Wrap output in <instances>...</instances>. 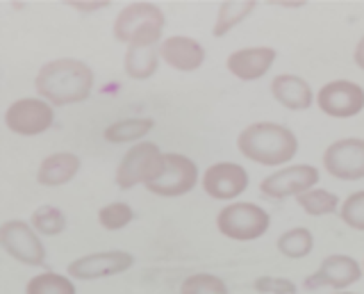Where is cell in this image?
Wrapping results in <instances>:
<instances>
[{"mask_svg": "<svg viewBox=\"0 0 364 294\" xmlns=\"http://www.w3.org/2000/svg\"><path fill=\"white\" fill-rule=\"evenodd\" d=\"M80 157L73 151H57L46 155L37 169V183L41 187H64L80 174Z\"/></svg>", "mask_w": 364, "mask_h": 294, "instance_id": "ac0fdd59", "label": "cell"}, {"mask_svg": "<svg viewBox=\"0 0 364 294\" xmlns=\"http://www.w3.org/2000/svg\"><path fill=\"white\" fill-rule=\"evenodd\" d=\"M353 60H355L358 69H360V71H364V35L360 37V41H358L355 51H353Z\"/></svg>", "mask_w": 364, "mask_h": 294, "instance_id": "4dcf8cb0", "label": "cell"}, {"mask_svg": "<svg viewBox=\"0 0 364 294\" xmlns=\"http://www.w3.org/2000/svg\"><path fill=\"white\" fill-rule=\"evenodd\" d=\"M255 7H257L255 0H225V3L219 5V12H216L212 35L225 37L230 30L242 26L244 21L255 12Z\"/></svg>", "mask_w": 364, "mask_h": 294, "instance_id": "44dd1931", "label": "cell"}, {"mask_svg": "<svg viewBox=\"0 0 364 294\" xmlns=\"http://www.w3.org/2000/svg\"><path fill=\"white\" fill-rule=\"evenodd\" d=\"M362 267H364V265H362Z\"/></svg>", "mask_w": 364, "mask_h": 294, "instance_id": "d6a6232c", "label": "cell"}, {"mask_svg": "<svg viewBox=\"0 0 364 294\" xmlns=\"http://www.w3.org/2000/svg\"><path fill=\"white\" fill-rule=\"evenodd\" d=\"M26 294H77L75 283L68 274H57V271H41L32 276L26 285Z\"/></svg>", "mask_w": 364, "mask_h": 294, "instance_id": "cb8c5ba5", "label": "cell"}, {"mask_svg": "<svg viewBox=\"0 0 364 294\" xmlns=\"http://www.w3.org/2000/svg\"><path fill=\"white\" fill-rule=\"evenodd\" d=\"M134 265V256L128 251H96L75 258L68 265L66 274L73 280H100V278H112L119 276L123 271H128Z\"/></svg>", "mask_w": 364, "mask_h": 294, "instance_id": "5bb4252c", "label": "cell"}, {"mask_svg": "<svg viewBox=\"0 0 364 294\" xmlns=\"http://www.w3.org/2000/svg\"><path fill=\"white\" fill-rule=\"evenodd\" d=\"M200 178L203 176L198 174V167L191 157L182 155V153L164 151L146 189L155 196L178 199V196L189 194V191L198 185Z\"/></svg>", "mask_w": 364, "mask_h": 294, "instance_id": "5b68a950", "label": "cell"}, {"mask_svg": "<svg viewBox=\"0 0 364 294\" xmlns=\"http://www.w3.org/2000/svg\"><path fill=\"white\" fill-rule=\"evenodd\" d=\"M296 203L301 206V210L305 214H310V217H326V214H333V212H339L341 208V201L335 191L330 189H323V187H314L310 191H305Z\"/></svg>", "mask_w": 364, "mask_h": 294, "instance_id": "603a6c76", "label": "cell"}, {"mask_svg": "<svg viewBox=\"0 0 364 294\" xmlns=\"http://www.w3.org/2000/svg\"><path fill=\"white\" fill-rule=\"evenodd\" d=\"M237 151L255 164L280 169L291 164L296 153H299V137L282 123L257 121L239 132Z\"/></svg>", "mask_w": 364, "mask_h": 294, "instance_id": "7a4b0ae2", "label": "cell"}, {"mask_svg": "<svg viewBox=\"0 0 364 294\" xmlns=\"http://www.w3.org/2000/svg\"><path fill=\"white\" fill-rule=\"evenodd\" d=\"M248 172L237 162L223 160V162H214L203 172L200 178V187L210 199L216 201H228L235 203L239 196L248 189Z\"/></svg>", "mask_w": 364, "mask_h": 294, "instance_id": "8fae6325", "label": "cell"}, {"mask_svg": "<svg viewBox=\"0 0 364 294\" xmlns=\"http://www.w3.org/2000/svg\"><path fill=\"white\" fill-rule=\"evenodd\" d=\"M321 164L337 180H362L364 178V140L344 137L333 144L321 155Z\"/></svg>", "mask_w": 364, "mask_h": 294, "instance_id": "4fadbf2b", "label": "cell"}, {"mask_svg": "<svg viewBox=\"0 0 364 294\" xmlns=\"http://www.w3.org/2000/svg\"><path fill=\"white\" fill-rule=\"evenodd\" d=\"M180 294H230L225 280L216 274H208V271H198L182 280Z\"/></svg>", "mask_w": 364, "mask_h": 294, "instance_id": "484cf974", "label": "cell"}, {"mask_svg": "<svg viewBox=\"0 0 364 294\" xmlns=\"http://www.w3.org/2000/svg\"><path fill=\"white\" fill-rule=\"evenodd\" d=\"M318 169L312 164H287L280 167L276 172H271L259 183V191L269 199H299L305 191H310L318 185Z\"/></svg>", "mask_w": 364, "mask_h": 294, "instance_id": "ba28073f", "label": "cell"}, {"mask_svg": "<svg viewBox=\"0 0 364 294\" xmlns=\"http://www.w3.org/2000/svg\"><path fill=\"white\" fill-rule=\"evenodd\" d=\"M32 229L43 237H55L66 229V214L55 206H39L30 217Z\"/></svg>", "mask_w": 364, "mask_h": 294, "instance_id": "d4e9b609", "label": "cell"}, {"mask_svg": "<svg viewBox=\"0 0 364 294\" xmlns=\"http://www.w3.org/2000/svg\"><path fill=\"white\" fill-rule=\"evenodd\" d=\"M269 89H271L273 100L280 103L284 110H291V112H303L307 107H312V103H316V94L310 87V83L296 73L276 75L271 80Z\"/></svg>", "mask_w": 364, "mask_h": 294, "instance_id": "e0dca14e", "label": "cell"}, {"mask_svg": "<svg viewBox=\"0 0 364 294\" xmlns=\"http://www.w3.org/2000/svg\"><path fill=\"white\" fill-rule=\"evenodd\" d=\"M134 219V210L125 201H114L98 210V224L105 231H123Z\"/></svg>", "mask_w": 364, "mask_h": 294, "instance_id": "4316f807", "label": "cell"}, {"mask_svg": "<svg viewBox=\"0 0 364 294\" xmlns=\"http://www.w3.org/2000/svg\"><path fill=\"white\" fill-rule=\"evenodd\" d=\"M159 46H136L128 48L123 58V71L130 80H151L159 69Z\"/></svg>", "mask_w": 364, "mask_h": 294, "instance_id": "ffe728a7", "label": "cell"}, {"mask_svg": "<svg viewBox=\"0 0 364 294\" xmlns=\"http://www.w3.org/2000/svg\"><path fill=\"white\" fill-rule=\"evenodd\" d=\"M278 60V53L276 48L271 46H246V48H239L232 51L228 55L225 66L237 80L242 83H255L262 80L271 69L273 64Z\"/></svg>", "mask_w": 364, "mask_h": 294, "instance_id": "9a60e30c", "label": "cell"}, {"mask_svg": "<svg viewBox=\"0 0 364 294\" xmlns=\"http://www.w3.org/2000/svg\"><path fill=\"white\" fill-rule=\"evenodd\" d=\"M216 229L232 242H255L271 229V214L253 201H235L216 214Z\"/></svg>", "mask_w": 364, "mask_h": 294, "instance_id": "277c9868", "label": "cell"}, {"mask_svg": "<svg viewBox=\"0 0 364 294\" xmlns=\"http://www.w3.org/2000/svg\"><path fill=\"white\" fill-rule=\"evenodd\" d=\"M66 5H71L77 12H98V9H105L112 3L109 0H68Z\"/></svg>", "mask_w": 364, "mask_h": 294, "instance_id": "f546056e", "label": "cell"}, {"mask_svg": "<svg viewBox=\"0 0 364 294\" xmlns=\"http://www.w3.org/2000/svg\"><path fill=\"white\" fill-rule=\"evenodd\" d=\"M96 85L94 69L82 60L60 58L46 62L34 78L37 96L48 100L53 107L85 103Z\"/></svg>", "mask_w": 364, "mask_h": 294, "instance_id": "6da1fadb", "label": "cell"}, {"mask_svg": "<svg viewBox=\"0 0 364 294\" xmlns=\"http://www.w3.org/2000/svg\"><path fill=\"white\" fill-rule=\"evenodd\" d=\"M159 58H162V62L171 66V69L191 73V71H198L205 64L208 53H205L203 43L198 39L187 37V35H171L159 43Z\"/></svg>", "mask_w": 364, "mask_h": 294, "instance_id": "2e32d148", "label": "cell"}, {"mask_svg": "<svg viewBox=\"0 0 364 294\" xmlns=\"http://www.w3.org/2000/svg\"><path fill=\"white\" fill-rule=\"evenodd\" d=\"M164 151H159L155 142H139L128 149L117 167V185L121 189H132L136 185H148L157 169L159 157Z\"/></svg>", "mask_w": 364, "mask_h": 294, "instance_id": "7c38bea8", "label": "cell"}, {"mask_svg": "<svg viewBox=\"0 0 364 294\" xmlns=\"http://www.w3.org/2000/svg\"><path fill=\"white\" fill-rule=\"evenodd\" d=\"M316 105L330 119H353L364 110V87L353 80H330L316 92Z\"/></svg>", "mask_w": 364, "mask_h": 294, "instance_id": "9c48e42d", "label": "cell"}, {"mask_svg": "<svg viewBox=\"0 0 364 294\" xmlns=\"http://www.w3.org/2000/svg\"><path fill=\"white\" fill-rule=\"evenodd\" d=\"M166 16L153 3H130L114 19V37L128 48L159 46L164 41Z\"/></svg>", "mask_w": 364, "mask_h": 294, "instance_id": "3957f363", "label": "cell"}, {"mask_svg": "<svg viewBox=\"0 0 364 294\" xmlns=\"http://www.w3.org/2000/svg\"><path fill=\"white\" fill-rule=\"evenodd\" d=\"M333 294H358V292H348V290H346V292H333Z\"/></svg>", "mask_w": 364, "mask_h": 294, "instance_id": "1f68e13d", "label": "cell"}, {"mask_svg": "<svg viewBox=\"0 0 364 294\" xmlns=\"http://www.w3.org/2000/svg\"><path fill=\"white\" fill-rule=\"evenodd\" d=\"M253 290L259 294H294L296 285L284 276H259L253 283Z\"/></svg>", "mask_w": 364, "mask_h": 294, "instance_id": "f1b7e54d", "label": "cell"}, {"mask_svg": "<svg viewBox=\"0 0 364 294\" xmlns=\"http://www.w3.org/2000/svg\"><path fill=\"white\" fill-rule=\"evenodd\" d=\"M314 248V235L305 226H296V229L284 231L278 237V251L280 256L289 260H303L312 253Z\"/></svg>", "mask_w": 364, "mask_h": 294, "instance_id": "7402d4cb", "label": "cell"}, {"mask_svg": "<svg viewBox=\"0 0 364 294\" xmlns=\"http://www.w3.org/2000/svg\"><path fill=\"white\" fill-rule=\"evenodd\" d=\"M155 121L151 117H128L109 123L102 137L109 144H139L146 142V135L153 132Z\"/></svg>", "mask_w": 364, "mask_h": 294, "instance_id": "d6986e66", "label": "cell"}, {"mask_svg": "<svg viewBox=\"0 0 364 294\" xmlns=\"http://www.w3.org/2000/svg\"><path fill=\"white\" fill-rule=\"evenodd\" d=\"M362 274H364V267L353 256L333 253L321 260V265L316 267L314 274H310L303 280V285L307 290L333 288L335 292H346L350 285H355L362 278Z\"/></svg>", "mask_w": 364, "mask_h": 294, "instance_id": "30bf717a", "label": "cell"}, {"mask_svg": "<svg viewBox=\"0 0 364 294\" xmlns=\"http://www.w3.org/2000/svg\"><path fill=\"white\" fill-rule=\"evenodd\" d=\"M339 217L348 229L364 233V189L353 191V194H348L344 201H341Z\"/></svg>", "mask_w": 364, "mask_h": 294, "instance_id": "83f0119b", "label": "cell"}, {"mask_svg": "<svg viewBox=\"0 0 364 294\" xmlns=\"http://www.w3.org/2000/svg\"><path fill=\"white\" fill-rule=\"evenodd\" d=\"M55 107L41 96H23L5 110V126L18 137H37L53 128Z\"/></svg>", "mask_w": 364, "mask_h": 294, "instance_id": "8992f818", "label": "cell"}, {"mask_svg": "<svg viewBox=\"0 0 364 294\" xmlns=\"http://www.w3.org/2000/svg\"><path fill=\"white\" fill-rule=\"evenodd\" d=\"M0 246L18 265L41 267L46 263V246L41 242V235L32 229L30 221L7 219L0 226Z\"/></svg>", "mask_w": 364, "mask_h": 294, "instance_id": "52a82bcc", "label": "cell"}]
</instances>
